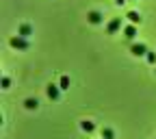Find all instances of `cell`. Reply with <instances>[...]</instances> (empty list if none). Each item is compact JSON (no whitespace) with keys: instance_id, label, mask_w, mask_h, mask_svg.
Segmentation results:
<instances>
[{"instance_id":"cell-14","label":"cell","mask_w":156,"mask_h":139,"mask_svg":"<svg viewBox=\"0 0 156 139\" xmlns=\"http://www.w3.org/2000/svg\"><path fill=\"white\" fill-rule=\"evenodd\" d=\"M147 63H156V52H147Z\"/></svg>"},{"instance_id":"cell-2","label":"cell","mask_w":156,"mask_h":139,"mask_svg":"<svg viewBox=\"0 0 156 139\" xmlns=\"http://www.w3.org/2000/svg\"><path fill=\"white\" fill-rule=\"evenodd\" d=\"M130 52H132L134 57H143V54H147V46H145V44H132Z\"/></svg>"},{"instance_id":"cell-8","label":"cell","mask_w":156,"mask_h":139,"mask_svg":"<svg viewBox=\"0 0 156 139\" xmlns=\"http://www.w3.org/2000/svg\"><path fill=\"white\" fill-rule=\"evenodd\" d=\"M126 17L130 20V22H132V24H141V15H139V13H136V11H130V13H128Z\"/></svg>"},{"instance_id":"cell-12","label":"cell","mask_w":156,"mask_h":139,"mask_svg":"<svg viewBox=\"0 0 156 139\" xmlns=\"http://www.w3.org/2000/svg\"><path fill=\"white\" fill-rule=\"evenodd\" d=\"M80 126H83V130H87V133H91V130H93V122H89V120H85Z\"/></svg>"},{"instance_id":"cell-13","label":"cell","mask_w":156,"mask_h":139,"mask_svg":"<svg viewBox=\"0 0 156 139\" xmlns=\"http://www.w3.org/2000/svg\"><path fill=\"white\" fill-rule=\"evenodd\" d=\"M0 85H2V89H9V85H11V78H9V76H2Z\"/></svg>"},{"instance_id":"cell-11","label":"cell","mask_w":156,"mask_h":139,"mask_svg":"<svg viewBox=\"0 0 156 139\" xmlns=\"http://www.w3.org/2000/svg\"><path fill=\"white\" fill-rule=\"evenodd\" d=\"M37 104H39V102H37V100H33V98H28V100L24 102V107H26V109H37Z\"/></svg>"},{"instance_id":"cell-3","label":"cell","mask_w":156,"mask_h":139,"mask_svg":"<svg viewBox=\"0 0 156 139\" xmlns=\"http://www.w3.org/2000/svg\"><path fill=\"white\" fill-rule=\"evenodd\" d=\"M119 26H122V20H119V17H115V20H111V22L106 24V33H108V35H113V33L119 31Z\"/></svg>"},{"instance_id":"cell-5","label":"cell","mask_w":156,"mask_h":139,"mask_svg":"<svg viewBox=\"0 0 156 139\" xmlns=\"http://www.w3.org/2000/svg\"><path fill=\"white\" fill-rule=\"evenodd\" d=\"M30 33H33V28H30L28 24H22V26L17 28V35H20V37H24V39H26V37H28Z\"/></svg>"},{"instance_id":"cell-6","label":"cell","mask_w":156,"mask_h":139,"mask_svg":"<svg viewBox=\"0 0 156 139\" xmlns=\"http://www.w3.org/2000/svg\"><path fill=\"white\" fill-rule=\"evenodd\" d=\"M58 89H61L58 85H50V87H48V98H52V100H56V98H58Z\"/></svg>"},{"instance_id":"cell-7","label":"cell","mask_w":156,"mask_h":139,"mask_svg":"<svg viewBox=\"0 0 156 139\" xmlns=\"http://www.w3.org/2000/svg\"><path fill=\"white\" fill-rule=\"evenodd\" d=\"M124 35H126V39H134V35H136V28H134V24L126 26V28H124Z\"/></svg>"},{"instance_id":"cell-1","label":"cell","mask_w":156,"mask_h":139,"mask_svg":"<svg viewBox=\"0 0 156 139\" xmlns=\"http://www.w3.org/2000/svg\"><path fill=\"white\" fill-rule=\"evenodd\" d=\"M9 44H11L13 48H17V50H26V48H28V42H26L24 37H20V35H17V37H11Z\"/></svg>"},{"instance_id":"cell-15","label":"cell","mask_w":156,"mask_h":139,"mask_svg":"<svg viewBox=\"0 0 156 139\" xmlns=\"http://www.w3.org/2000/svg\"><path fill=\"white\" fill-rule=\"evenodd\" d=\"M115 2H117V5H124V2H126V0H115Z\"/></svg>"},{"instance_id":"cell-9","label":"cell","mask_w":156,"mask_h":139,"mask_svg":"<svg viewBox=\"0 0 156 139\" xmlns=\"http://www.w3.org/2000/svg\"><path fill=\"white\" fill-rule=\"evenodd\" d=\"M58 87H61V89H67V87H69V78H67V76H61V81H58Z\"/></svg>"},{"instance_id":"cell-4","label":"cell","mask_w":156,"mask_h":139,"mask_svg":"<svg viewBox=\"0 0 156 139\" xmlns=\"http://www.w3.org/2000/svg\"><path fill=\"white\" fill-rule=\"evenodd\" d=\"M87 17H89L91 24H100V22H102V13H100V11H91Z\"/></svg>"},{"instance_id":"cell-10","label":"cell","mask_w":156,"mask_h":139,"mask_svg":"<svg viewBox=\"0 0 156 139\" xmlns=\"http://www.w3.org/2000/svg\"><path fill=\"white\" fill-rule=\"evenodd\" d=\"M102 139H115V133H113L111 128H104V130H102Z\"/></svg>"}]
</instances>
